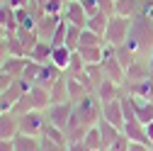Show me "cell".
Here are the masks:
<instances>
[{
  "label": "cell",
  "instance_id": "cell-1",
  "mask_svg": "<svg viewBox=\"0 0 153 151\" xmlns=\"http://www.w3.org/2000/svg\"><path fill=\"white\" fill-rule=\"evenodd\" d=\"M126 46L134 51L136 61L148 64L151 54H153V20H148L143 12L131 17V29H129V37H126Z\"/></svg>",
  "mask_w": 153,
  "mask_h": 151
},
{
  "label": "cell",
  "instance_id": "cell-2",
  "mask_svg": "<svg viewBox=\"0 0 153 151\" xmlns=\"http://www.w3.org/2000/svg\"><path fill=\"white\" fill-rule=\"evenodd\" d=\"M100 120H102V102H100V98L95 95V93H90V95H85L83 100L73 102V115L68 120V127H85V129H90V127H97Z\"/></svg>",
  "mask_w": 153,
  "mask_h": 151
},
{
  "label": "cell",
  "instance_id": "cell-3",
  "mask_svg": "<svg viewBox=\"0 0 153 151\" xmlns=\"http://www.w3.org/2000/svg\"><path fill=\"white\" fill-rule=\"evenodd\" d=\"M131 29V17H122V15H112L107 22V32H105V44L109 46H122L126 44V37Z\"/></svg>",
  "mask_w": 153,
  "mask_h": 151
},
{
  "label": "cell",
  "instance_id": "cell-4",
  "mask_svg": "<svg viewBox=\"0 0 153 151\" xmlns=\"http://www.w3.org/2000/svg\"><path fill=\"white\" fill-rule=\"evenodd\" d=\"M49 120H46V112L44 110H32L27 115L20 117V134H27V137H42L44 129H46Z\"/></svg>",
  "mask_w": 153,
  "mask_h": 151
},
{
  "label": "cell",
  "instance_id": "cell-5",
  "mask_svg": "<svg viewBox=\"0 0 153 151\" xmlns=\"http://www.w3.org/2000/svg\"><path fill=\"white\" fill-rule=\"evenodd\" d=\"M44 112H46L49 124H53V127H59V129L66 132L68 120H71V115H73V102H53V105H49Z\"/></svg>",
  "mask_w": 153,
  "mask_h": 151
},
{
  "label": "cell",
  "instance_id": "cell-6",
  "mask_svg": "<svg viewBox=\"0 0 153 151\" xmlns=\"http://www.w3.org/2000/svg\"><path fill=\"white\" fill-rule=\"evenodd\" d=\"M63 20H66L68 25L80 27V29L88 27V15H85V10H83V5H80V0H68V3H66V7H63Z\"/></svg>",
  "mask_w": 153,
  "mask_h": 151
},
{
  "label": "cell",
  "instance_id": "cell-7",
  "mask_svg": "<svg viewBox=\"0 0 153 151\" xmlns=\"http://www.w3.org/2000/svg\"><path fill=\"white\" fill-rule=\"evenodd\" d=\"M61 20H63V15H42L39 20H36V34H39V39H44V42H51V37H53V32H56V27L61 25Z\"/></svg>",
  "mask_w": 153,
  "mask_h": 151
},
{
  "label": "cell",
  "instance_id": "cell-8",
  "mask_svg": "<svg viewBox=\"0 0 153 151\" xmlns=\"http://www.w3.org/2000/svg\"><path fill=\"white\" fill-rule=\"evenodd\" d=\"M124 93H129L131 98H139V100H146V102H153V76L139 81V83H129L124 85Z\"/></svg>",
  "mask_w": 153,
  "mask_h": 151
},
{
  "label": "cell",
  "instance_id": "cell-9",
  "mask_svg": "<svg viewBox=\"0 0 153 151\" xmlns=\"http://www.w3.org/2000/svg\"><path fill=\"white\" fill-rule=\"evenodd\" d=\"M102 120H107L109 124L124 129V122H126V120H124V112H122V98L109 100V102L102 105Z\"/></svg>",
  "mask_w": 153,
  "mask_h": 151
},
{
  "label": "cell",
  "instance_id": "cell-10",
  "mask_svg": "<svg viewBox=\"0 0 153 151\" xmlns=\"http://www.w3.org/2000/svg\"><path fill=\"white\" fill-rule=\"evenodd\" d=\"M95 95H97V98H100V102L105 105V102H109V100H117V98H122V95H124V85H119V83H114V81L105 78V81L97 85Z\"/></svg>",
  "mask_w": 153,
  "mask_h": 151
},
{
  "label": "cell",
  "instance_id": "cell-11",
  "mask_svg": "<svg viewBox=\"0 0 153 151\" xmlns=\"http://www.w3.org/2000/svg\"><path fill=\"white\" fill-rule=\"evenodd\" d=\"M122 132H124V137H126L131 144H146V146H151V144H148V137H146V127H143L139 120H129Z\"/></svg>",
  "mask_w": 153,
  "mask_h": 151
},
{
  "label": "cell",
  "instance_id": "cell-12",
  "mask_svg": "<svg viewBox=\"0 0 153 151\" xmlns=\"http://www.w3.org/2000/svg\"><path fill=\"white\" fill-rule=\"evenodd\" d=\"M17 134H20V117L12 112L0 115V139H15Z\"/></svg>",
  "mask_w": 153,
  "mask_h": 151
},
{
  "label": "cell",
  "instance_id": "cell-13",
  "mask_svg": "<svg viewBox=\"0 0 153 151\" xmlns=\"http://www.w3.org/2000/svg\"><path fill=\"white\" fill-rule=\"evenodd\" d=\"M63 76V71L59 68V66H53L51 61L49 64H42V71H39V76H36V83L34 85H44V88H51L56 81H59Z\"/></svg>",
  "mask_w": 153,
  "mask_h": 151
},
{
  "label": "cell",
  "instance_id": "cell-14",
  "mask_svg": "<svg viewBox=\"0 0 153 151\" xmlns=\"http://www.w3.org/2000/svg\"><path fill=\"white\" fill-rule=\"evenodd\" d=\"M143 10V0H114V15L136 17Z\"/></svg>",
  "mask_w": 153,
  "mask_h": 151
},
{
  "label": "cell",
  "instance_id": "cell-15",
  "mask_svg": "<svg viewBox=\"0 0 153 151\" xmlns=\"http://www.w3.org/2000/svg\"><path fill=\"white\" fill-rule=\"evenodd\" d=\"M49 90H51V105L53 102H71V98H68V73L63 71V76Z\"/></svg>",
  "mask_w": 153,
  "mask_h": 151
},
{
  "label": "cell",
  "instance_id": "cell-16",
  "mask_svg": "<svg viewBox=\"0 0 153 151\" xmlns=\"http://www.w3.org/2000/svg\"><path fill=\"white\" fill-rule=\"evenodd\" d=\"M29 98L34 102V110H46L51 105V90L44 85H32L29 88Z\"/></svg>",
  "mask_w": 153,
  "mask_h": 151
},
{
  "label": "cell",
  "instance_id": "cell-17",
  "mask_svg": "<svg viewBox=\"0 0 153 151\" xmlns=\"http://www.w3.org/2000/svg\"><path fill=\"white\" fill-rule=\"evenodd\" d=\"M97 127H100V134H102V146H105V149H109L114 141L122 137V129H119V127H114V124H109L107 120H100V122H97Z\"/></svg>",
  "mask_w": 153,
  "mask_h": 151
},
{
  "label": "cell",
  "instance_id": "cell-18",
  "mask_svg": "<svg viewBox=\"0 0 153 151\" xmlns=\"http://www.w3.org/2000/svg\"><path fill=\"white\" fill-rule=\"evenodd\" d=\"M27 61H29L27 56H7V61L0 66V71H5L7 76H12V78H20L25 66H27Z\"/></svg>",
  "mask_w": 153,
  "mask_h": 151
},
{
  "label": "cell",
  "instance_id": "cell-19",
  "mask_svg": "<svg viewBox=\"0 0 153 151\" xmlns=\"http://www.w3.org/2000/svg\"><path fill=\"white\" fill-rule=\"evenodd\" d=\"M148 76H151L148 64H143V61H134V64L126 68V81H124V85H129V83H139V81L148 78Z\"/></svg>",
  "mask_w": 153,
  "mask_h": 151
},
{
  "label": "cell",
  "instance_id": "cell-20",
  "mask_svg": "<svg viewBox=\"0 0 153 151\" xmlns=\"http://www.w3.org/2000/svg\"><path fill=\"white\" fill-rule=\"evenodd\" d=\"M71 56H73V51H71L66 44H61V46H53V49H51V64H53V66H59L61 71H68Z\"/></svg>",
  "mask_w": 153,
  "mask_h": 151
},
{
  "label": "cell",
  "instance_id": "cell-21",
  "mask_svg": "<svg viewBox=\"0 0 153 151\" xmlns=\"http://www.w3.org/2000/svg\"><path fill=\"white\" fill-rule=\"evenodd\" d=\"M15 151H42V139L39 137H27V134H17L12 139Z\"/></svg>",
  "mask_w": 153,
  "mask_h": 151
},
{
  "label": "cell",
  "instance_id": "cell-22",
  "mask_svg": "<svg viewBox=\"0 0 153 151\" xmlns=\"http://www.w3.org/2000/svg\"><path fill=\"white\" fill-rule=\"evenodd\" d=\"M51 42H44V39H39V44H36L32 51H29V56L27 59H32V61H36V64H49L51 61Z\"/></svg>",
  "mask_w": 153,
  "mask_h": 151
},
{
  "label": "cell",
  "instance_id": "cell-23",
  "mask_svg": "<svg viewBox=\"0 0 153 151\" xmlns=\"http://www.w3.org/2000/svg\"><path fill=\"white\" fill-rule=\"evenodd\" d=\"M17 34V39H20V44H22V49H25V54L29 56V51L39 44V34H36L34 29H25V27H20L15 32Z\"/></svg>",
  "mask_w": 153,
  "mask_h": 151
},
{
  "label": "cell",
  "instance_id": "cell-24",
  "mask_svg": "<svg viewBox=\"0 0 153 151\" xmlns=\"http://www.w3.org/2000/svg\"><path fill=\"white\" fill-rule=\"evenodd\" d=\"M78 54L83 56L85 66H95V64H102V59H105V46H83V49H78Z\"/></svg>",
  "mask_w": 153,
  "mask_h": 151
},
{
  "label": "cell",
  "instance_id": "cell-25",
  "mask_svg": "<svg viewBox=\"0 0 153 151\" xmlns=\"http://www.w3.org/2000/svg\"><path fill=\"white\" fill-rule=\"evenodd\" d=\"M68 73V71H66ZM85 95H90V90L75 78V76H71L68 73V98H71V102H78V100H83Z\"/></svg>",
  "mask_w": 153,
  "mask_h": 151
},
{
  "label": "cell",
  "instance_id": "cell-26",
  "mask_svg": "<svg viewBox=\"0 0 153 151\" xmlns=\"http://www.w3.org/2000/svg\"><path fill=\"white\" fill-rule=\"evenodd\" d=\"M134 112H136V120H139L141 124L153 122V102H146V100L134 98Z\"/></svg>",
  "mask_w": 153,
  "mask_h": 151
},
{
  "label": "cell",
  "instance_id": "cell-27",
  "mask_svg": "<svg viewBox=\"0 0 153 151\" xmlns=\"http://www.w3.org/2000/svg\"><path fill=\"white\" fill-rule=\"evenodd\" d=\"M107 22H109V15H107V12H97V15L88 17V29H92L95 34L105 37V32H107Z\"/></svg>",
  "mask_w": 153,
  "mask_h": 151
},
{
  "label": "cell",
  "instance_id": "cell-28",
  "mask_svg": "<svg viewBox=\"0 0 153 151\" xmlns=\"http://www.w3.org/2000/svg\"><path fill=\"white\" fill-rule=\"evenodd\" d=\"M83 144H85L88 149H92V151H105L100 127H90V129H88V134H85V139H83Z\"/></svg>",
  "mask_w": 153,
  "mask_h": 151
},
{
  "label": "cell",
  "instance_id": "cell-29",
  "mask_svg": "<svg viewBox=\"0 0 153 151\" xmlns=\"http://www.w3.org/2000/svg\"><path fill=\"white\" fill-rule=\"evenodd\" d=\"M44 139H49V141H53V144H61V146H68V141H66V132L63 129H59V127H53V124H46V129H44V134H42Z\"/></svg>",
  "mask_w": 153,
  "mask_h": 151
},
{
  "label": "cell",
  "instance_id": "cell-30",
  "mask_svg": "<svg viewBox=\"0 0 153 151\" xmlns=\"http://www.w3.org/2000/svg\"><path fill=\"white\" fill-rule=\"evenodd\" d=\"M114 56H117V61L122 64V68L126 71L134 61H136V56H134V51L126 46V44H122V46H117V49H114Z\"/></svg>",
  "mask_w": 153,
  "mask_h": 151
},
{
  "label": "cell",
  "instance_id": "cell-31",
  "mask_svg": "<svg viewBox=\"0 0 153 151\" xmlns=\"http://www.w3.org/2000/svg\"><path fill=\"white\" fill-rule=\"evenodd\" d=\"M80 34H83L80 27L68 25V32H66V46H68L71 51H78V46H80Z\"/></svg>",
  "mask_w": 153,
  "mask_h": 151
},
{
  "label": "cell",
  "instance_id": "cell-32",
  "mask_svg": "<svg viewBox=\"0 0 153 151\" xmlns=\"http://www.w3.org/2000/svg\"><path fill=\"white\" fill-rule=\"evenodd\" d=\"M34 110V102H32V98H29V93L27 95H22L20 100H17L15 105H12V115H17V117H22V115H27V112H32Z\"/></svg>",
  "mask_w": 153,
  "mask_h": 151
},
{
  "label": "cell",
  "instance_id": "cell-33",
  "mask_svg": "<svg viewBox=\"0 0 153 151\" xmlns=\"http://www.w3.org/2000/svg\"><path fill=\"white\" fill-rule=\"evenodd\" d=\"M39 71H42V64H36V61H32V59H29L20 78H22V81H27L29 85H34V83H36V76H39Z\"/></svg>",
  "mask_w": 153,
  "mask_h": 151
},
{
  "label": "cell",
  "instance_id": "cell-34",
  "mask_svg": "<svg viewBox=\"0 0 153 151\" xmlns=\"http://www.w3.org/2000/svg\"><path fill=\"white\" fill-rule=\"evenodd\" d=\"M85 134H88L85 127H68V129H66V141H68V144H78V141L85 139Z\"/></svg>",
  "mask_w": 153,
  "mask_h": 151
},
{
  "label": "cell",
  "instance_id": "cell-35",
  "mask_svg": "<svg viewBox=\"0 0 153 151\" xmlns=\"http://www.w3.org/2000/svg\"><path fill=\"white\" fill-rule=\"evenodd\" d=\"M66 32H68V22L61 20V25L56 27V32H53V37H51V46H61V44H66Z\"/></svg>",
  "mask_w": 153,
  "mask_h": 151
},
{
  "label": "cell",
  "instance_id": "cell-36",
  "mask_svg": "<svg viewBox=\"0 0 153 151\" xmlns=\"http://www.w3.org/2000/svg\"><path fill=\"white\" fill-rule=\"evenodd\" d=\"M63 7H66L63 0H46L42 10H44L46 15H63Z\"/></svg>",
  "mask_w": 153,
  "mask_h": 151
},
{
  "label": "cell",
  "instance_id": "cell-37",
  "mask_svg": "<svg viewBox=\"0 0 153 151\" xmlns=\"http://www.w3.org/2000/svg\"><path fill=\"white\" fill-rule=\"evenodd\" d=\"M80 71H85V61H83V56L78 54V51H73V56H71V64H68V73H80Z\"/></svg>",
  "mask_w": 153,
  "mask_h": 151
},
{
  "label": "cell",
  "instance_id": "cell-38",
  "mask_svg": "<svg viewBox=\"0 0 153 151\" xmlns=\"http://www.w3.org/2000/svg\"><path fill=\"white\" fill-rule=\"evenodd\" d=\"M80 5H83V10H85L88 17H92V15L100 12V3H97V0H80Z\"/></svg>",
  "mask_w": 153,
  "mask_h": 151
},
{
  "label": "cell",
  "instance_id": "cell-39",
  "mask_svg": "<svg viewBox=\"0 0 153 151\" xmlns=\"http://www.w3.org/2000/svg\"><path fill=\"white\" fill-rule=\"evenodd\" d=\"M129 146H131V141L124 137V132H122V137H119L117 141H114L109 149H105V151H129Z\"/></svg>",
  "mask_w": 153,
  "mask_h": 151
},
{
  "label": "cell",
  "instance_id": "cell-40",
  "mask_svg": "<svg viewBox=\"0 0 153 151\" xmlns=\"http://www.w3.org/2000/svg\"><path fill=\"white\" fill-rule=\"evenodd\" d=\"M39 139H42V151H66V146H61V144H53L44 137H39Z\"/></svg>",
  "mask_w": 153,
  "mask_h": 151
},
{
  "label": "cell",
  "instance_id": "cell-41",
  "mask_svg": "<svg viewBox=\"0 0 153 151\" xmlns=\"http://www.w3.org/2000/svg\"><path fill=\"white\" fill-rule=\"evenodd\" d=\"M12 81H15L12 76H7L5 71H0V93H5V90L12 85Z\"/></svg>",
  "mask_w": 153,
  "mask_h": 151
},
{
  "label": "cell",
  "instance_id": "cell-42",
  "mask_svg": "<svg viewBox=\"0 0 153 151\" xmlns=\"http://www.w3.org/2000/svg\"><path fill=\"white\" fill-rule=\"evenodd\" d=\"M100 3V12H107L109 17L114 15V0H97Z\"/></svg>",
  "mask_w": 153,
  "mask_h": 151
},
{
  "label": "cell",
  "instance_id": "cell-43",
  "mask_svg": "<svg viewBox=\"0 0 153 151\" xmlns=\"http://www.w3.org/2000/svg\"><path fill=\"white\" fill-rule=\"evenodd\" d=\"M7 56H10V51H7V39H0V66L7 61Z\"/></svg>",
  "mask_w": 153,
  "mask_h": 151
},
{
  "label": "cell",
  "instance_id": "cell-44",
  "mask_svg": "<svg viewBox=\"0 0 153 151\" xmlns=\"http://www.w3.org/2000/svg\"><path fill=\"white\" fill-rule=\"evenodd\" d=\"M12 110V105H10V100L3 95V93H0V115H5V112H10Z\"/></svg>",
  "mask_w": 153,
  "mask_h": 151
},
{
  "label": "cell",
  "instance_id": "cell-45",
  "mask_svg": "<svg viewBox=\"0 0 153 151\" xmlns=\"http://www.w3.org/2000/svg\"><path fill=\"white\" fill-rule=\"evenodd\" d=\"M0 151H15L12 139H0Z\"/></svg>",
  "mask_w": 153,
  "mask_h": 151
},
{
  "label": "cell",
  "instance_id": "cell-46",
  "mask_svg": "<svg viewBox=\"0 0 153 151\" xmlns=\"http://www.w3.org/2000/svg\"><path fill=\"white\" fill-rule=\"evenodd\" d=\"M66 151H88V146H85L83 141H78V144H68Z\"/></svg>",
  "mask_w": 153,
  "mask_h": 151
},
{
  "label": "cell",
  "instance_id": "cell-47",
  "mask_svg": "<svg viewBox=\"0 0 153 151\" xmlns=\"http://www.w3.org/2000/svg\"><path fill=\"white\" fill-rule=\"evenodd\" d=\"M146 127V137H148V144L153 146V122H148V124H143Z\"/></svg>",
  "mask_w": 153,
  "mask_h": 151
},
{
  "label": "cell",
  "instance_id": "cell-48",
  "mask_svg": "<svg viewBox=\"0 0 153 151\" xmlns=\"http://www.w3.org/2000/svg\"><path fill=\"white\" fill-rule=\"evenodd\" d=\"M129 151H151V146H146V144H131Z\"/></svg>",
  "mask_w": 153,
  "mask_h": 151
},
{
  "label": "cell",
  "instance_id": "cell-49",
  "mask_svg": "<svg viewBox=\"0 0 153 151\" xmlns=\"http://www.w3.org/2000/svg\"><path fill=\"white\" fill-rule=\"evenodd\" d=\"M146 17H148V20H153V5H143V10H141Z\"/></svg>",
  "mask_w": 153,
  "mask_h": 151
},
{
  "label": "cell",
  "instance_id": "cell-50",
  "mask_svg": "<svg viewBox=\"0 0 153 151\" xmlns=\"http://www.w3.org/2000/svg\"><path fill=\"white\" fill-rule=\"evenodd\" d=\"M63 3H68V0H63Z\"/></svg>",
  "mask_w": 153,
  "mask_h": 151
},
{
  "label": "cell",
  "instance_id": "cell-51",
  "mask_svg": "<svg viewBox=\"0 0 153 151\" xmlns=\"http://www.w3.org/2000/svg\"><path fill=\"white\" fill-rule=\"evenodd\" d=\"M88 151H92V149H88Z\"/></svg>",
  "mask_w": 153,
  "mask_h": 151
},
{
  "label": "cell",
  "instance_id": "cell-52",
  "mask_svg": "<svg viewBox=\"0 0 153 151\" xmlns=\"http://www.w3.org/2000/svg\"><path fill=\"white\" fill-rule=\"evenodd\" d=\"M151 151H153V146H151Z\"/></svg>",
  "mask_w": 153,
  "mask_h": 151
}]
</instances>
